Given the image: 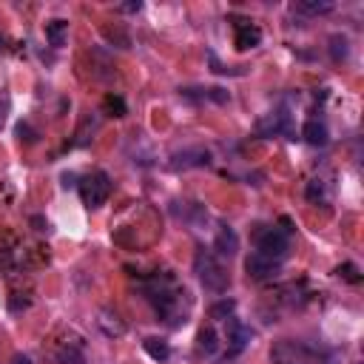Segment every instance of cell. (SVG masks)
Masks as SVG:
<instances>
[{
    "label": "cell",
    "mask_w": 364,
    "mask_h": 364,
    "mask_svg": "<svg viewBox=\"0 0 364 364\" xmlns=\"http://www.w3.org/2000/svg\"><path fill=\"white\" fill-rule=\"evenodd\" d=\"M145 299L151 301V307L156 310V316L171 324L179 327L188 321V290L171 276V273H156L142 284Z\"/></svg>",
    "instance_id": "1"
},
{
    "label": "cell",
    "mask_w": 364,
    "mask_h": 364,
    "mask_svg": "<svg viewBox=\"0 0 364 364\" xmlns=\"http://www.w3.org/2000/svg\"><path fill=\"white\" fill-rule=\"evenodd\" d=\"M282 225L284 228H264V230L256 233V253H262L264 259H270L276 264H282L287 259V253H290V233H293V228H290L287 219H282Z\"/></svg>",
    "instance_id": "2"
},
{
    "label": "cell",
    "mask_w": 364,
    "mask_h": 364,
    "mask_svg": "<svg viewBox=\"0 0 364 364\" xmlns=\"http://www.w3.org/2000/svg\"><path fill=\"white\" fill-rule=\"evenodd\" d=\"M193 273L199 276V282L213 290V293H225L230 287V273L225 270V264L210 253V250H199L193 256Z\"/></svg>",
    "instance_id": "3"
},
{
    "label": "cell",
    "mask_w": 364,
    "mask_h": 364,
    "mask_svg": "<svg viewBox=\"0 0 364 364\" xmlns=\"http://www.w3.org/2000/svg\"><path fill=\"white\" fill-rule=\"evenodd\" d=\"M80 196L88 208H102L111 196V176L105 171H94L88 176H82L80 182Z\"/></svg>",
    "instance_id": "4"
},
{
    "label": "cell",
    "mask_w": 364,
    "mask_h": 364,
    "mask_svg": "<svg viewBox=\"0 0 364 364\" xmlns=\"http://www.w3.org/2000/svg\"><path fill=\"white\" fill-rule=\"evenodd\" d=\"M310 353L304 344L299 341H290V338H282L273 344L270 350V364H310Z\"/></svg>",
    "instance_id": "5"
},
{
    "label": "cell",
    "mask_w": 364,
    "mask_h": 364,
    "mask_svg": "<svg viewBox=\"0 0 364 364\" xmlns=\"http://www.w3.org/2000/svg\"><path fill=\"white\" fill-rule=\"evenodd\" d=\"M208 162H210V151L202 145H191V148L173 151L168 159V168L171 171H191V168H205Z\"/></svg>",
    "instance_id": "6"
},
{
    "label": "cell",
    "mask_w": 364,
    "mask_h": 364,
    "mask_svg": "<svg viewBox=\"0 0 364 364\" xmlns=\"http://www.w3.org/2000/svg\"><path fill=\"white\" fill-rule=\"evenodd\" d=\"M233 43L239 51L256 48L262 43V28L250 17H233Z\"/></svg>",
    "instance_id": "7"
},
{
    "label": "cell",
    "mask_w": 364,
    "mask_h": 364,
    "mask_svg": "<svg viewBox=\"0 0 364 364\" xmlns=\"http://www.w3.org/2000/svg\"><path fill=\"white\" fill-rule=\"evenodd\" d=\"M253 338V330L245 327L239 318H228V327H225V341H228V355H236L247 347V341Z\"/></svg>",
    "instance_id": "8"
},
{
    "label": "cell",
    "mask_w": 364,
    "mask_h": 364,
    "mask_svg": "<svg viewBox=\"0 0 364 364\" xmlns=\"http://www.w3.org/2000/svg\"><path fill=\"white\" fill-rule=\"evenodd\" d=\"M239 253V236L230 225H222L213 236V256L216 259H233Z\"/></svg>",
    "instance_id": "9"
},
{
    "label": "cell",
    "mask_w": 364,
    "mask_h": 364,
    "mask_svg": "<svg viewBox=\"0 0 364 364\" xmlns=\"http://www.w3.org/2000/svg\"><path fill=\"white\" fill-rule=\"evenodd\" d=\"M245 270H247V279H256V282H264V279H270V276H276V270H279V264L276 262H270V259H264L262 253H250L247 259H245Z\"/></svg>",
    "instance_id": "10"
},
{
    "label": "cell",
    "mask_w": 364,
    "mask_h": 364,
    "mask_svg": "<svg viewBox=\"0 0 364 364\" xmlns=\"http://www.w3.org/2000/svg\"><path fill=\"white\" fill-rule=\"evenodd\" d=\"M97 327L102 330V336H108V338H119V336H125V321H122V316L117 313V310H111V307H102L100 313H97Z\"/></svg>",
    "instance_id": "11"
},
{
    "label": "cell",
    "mask_w": 364,
    "mask_h": 364,
    "mask_svg": "<svg viewBox=\"0 0 364 364\" xmlns=\"http://www.w3.org/2000/svg\"><path fill=\"white\" fill-rule=\"evenodd\" d=\"M256 131H259V134H290L287 114H284V111H270L267 117H262V119L256 122Z\"/></svg>",
    "instance_id": "12"
},
{
    "label": "cell",
    "mask_w": 364,
    "mask_h": 364,
    "mask_svg": "<svg viewBox=\"0 0 364 364\" xmlns=\"http://www.w3.org/2000/svg\"><path fill=\"white\" fill-rule=\"evenodd\" d=\"M179 97H185V100H210V102H228L230 100V94L225 91V88H182L179 91Z\"/></svg>",
    "instance_id": "13"
},
{
    "label": "cell",
    "mask_w": 364,
    "mask_h": 364,
    "mask_svg": "<svg viewBox=\"0 0 364 364\" xmlns=\"http://www.w3.org/2000/svg\"><path fill=\"white\" fill-rule=\"evenodd\" d=\"M301 136H304V142H310V145H327L330 131H327V125H324L321 119H307V122L301 125Z\"/></svg>",
    "instance_id": "14"
},
{
    "label": "cell",
    "mask_w": 364,
    "mask_h": 364,
    "mask_svg": "<svg viewBox=\"0 0 364 364\" xmlns=\"http://www.w3.org/2000/svg\"><path fill=\"white\" fill-rule=\"evenodd\" d=\"M65 37H68V20L54 17V20L46 23V40H48L54 48H63V46H65Z\"/></svg>",
    "instance_id": "15"
},
{
    "label": "cell",
    "mask_w": 364,
    "mask_h": 364,
    "mask_svg": "<svg viewBox=\"0 0 364 364\" xmlns=\"http://www.w3.org/2000/svg\"><path fill=\"white\" fill-rule=\"evenodd\" d=\"M327 188H330V182H327L324 176H313V179L307 182V188H304L307 202H313V205H324V202H327Z\"/></svg>",
    "instance_id": "16"
},
{
    "label": "cell",
    "mask_w": 364,
    "mask_h": 364,
    "mask_svg": "<svg viewBox=\"0 0 364 364\" xmlns=\"http://www.w3.org/2000/svg\"><path fill=\"white\" fill-rule=\"evenodd\" d=\"M142 350H145L154 361H168V358H171L168 341H165V338H156V336H148V338L142 341Z\"/></svg>",
    "instance_id": "17"
},
{
    "label": "cell",
    "mask_w": 364,
    "mask_h": 364,
    "mask_svg": "<svg viewBox=\"0 0 364 364\" xmlns=\"http://www.w3.org/2000/svg\"><path fill=\"white\" fill-rule=\"evenodd\" d=\"M293 11L307 14V17H316V14H327V11H333V3H330V0H301V3L293 6Z\"/></svg>",
    "instance_id": "18"
},
{
    "label": "cell",
    "mask_w": 364,
    "mask_h": 364,
    "mask_svg": "<svg viewBox=\"0 0 364 364\" xmlns=\"http://www.w3.org/2000/svg\"><path fill=\"white\" fill-rule=\"evenodd\" d=\"M347 54H350V40L344 34H333L330 37V57L336 63H341V60H347Z\"/></svg>",
    "instance_id": "19"
},
{
    "label": "cell",
    "mask_w": 364,
    "mask_h": 364,
    "mask_svg": "<svg viewBox=\"0 0 364 364\" xmlns=\"http://www.w3.org/2000/svg\"><path fill=\"white\" fill-rule=\"evenodd\" d=\"M199 350H202L205 355H213V353L219 350V336H216L213 327H205V330L199 333Z\"/></svg>",
    "instance_id": "20"
},
{
    "label": "cell",
    "mask_w": 364,
    "mask_h": 364,
    "mask_svg": "<svg viewBox=\"0 0 364 364\" xmlns=\"http://www.w3.org/2000/svg\"><path fill=\"white\" fill-rule=\"evenodd\" d=\"M57 361H60V364H85V355H82L80 347L65 344V347L57 350Z\"/></svg>",
    "instance_id": "21"
},
{
    "label": "cell",
    "mask_w": 364,
    "mask_h": 364,
    "mask_svg": "<svg viewBox=\"0 0 364 364\" xmlns=\"http://www.w3.org/2000/svg\"><path fill=\"white\" fill-rule=\"evenodd\" d=\"M102 105H105V111H108L111 117H125V114H128V108H125V100H122L119 94H108Z\"/></svg>",
    "instance_id": "22"
},
{
    "label": "cell",
    "mask_w": 364,
    "mask_h": 364,
    "mask_svg": "<svg viewBox=\"0 0 364 364\" xmlns=\"http://www.w3.org/2000/svg\"><path fill=\"white\" fill-rule=\"evenodd\" d=\"M97 125H100V119H97V117H85V119H82V125L77 128V139H74V145H85V142L91 139V136H88V131L94 134V131H97Z\"/></svg>",
    "instance_id": "23"
},
{
    "label": "cell",
    "mask_w": 364,
    "mask_h": 364,
    "mask_svg": "<svg viewBox=\"0 0 364 364\" xmlns=\"http://www.w3.org/2000/svg\"><path fill=\"white\" fill-rule=\"evenodd\" d=\"M233 301L230 299H222V301H216L213 307H210V318L213 321H225V318H230V313H233Z\"/></svg>",
    "instance_id": "24"
},
{
    "label": "cell",
    "mask_w": 364,
    "mask_h": 364,
    "mask_svg": "<svg viewBox=\"0 0 364 364\" xmlns=\"http://www.w3.org/2000/svg\"><path fill=\"white\" fill-rule=\"evenodd\" d=\"M9 111H11V100H9L6 91H0V131H3L6 119H9Z\"/></svg>",
    "instance_id": "25"
},
{
    "label": "cell",
    "mask_w": 364,
    "mask_h": 364,
    "mask_svg": "<svg viewBox=\"0 0 364 364\" xmlns=\"http://www.w3.org/2000/svg\"><path fill=\"white\" fill-rule=\"evenodd\" d=\"M338 276H341V279H347V282H358V279H361V276H358V267H355V264H350V262L338 267Z\"/></svg>",
    "instance_id": "26"
},
{
    "label": "cell",
    "mask_w": 364,
    "mask_h": 364,
    "mask_svg": "<svg viewBox=\"0 0 364 364\" xmlns=\"http://www.w3.org/2000/svg\"><path fill=\"white\" fill-rule=\"evenodd\" d=\"M139 9H142L139 0H134V3H122V6H119V11H125V14H134V11H139Z\"/></svg>",
    "instance_id": "27"
},
{
    "label": "cell",
    "mask_w": 364,
    "mask_h": 364,
    "mask_svg": "<svg viewBox=\"0 0 364 364\" xmlns=\"http://www.w3.org/2000/svg\"><path fill=\"white\" fill-rule=\"evenodd\" d=\"M11 364H31V361H28L26 355H14V358H11Z\"/></svg>",
    "instance_id": "28"
}]
</instances>
